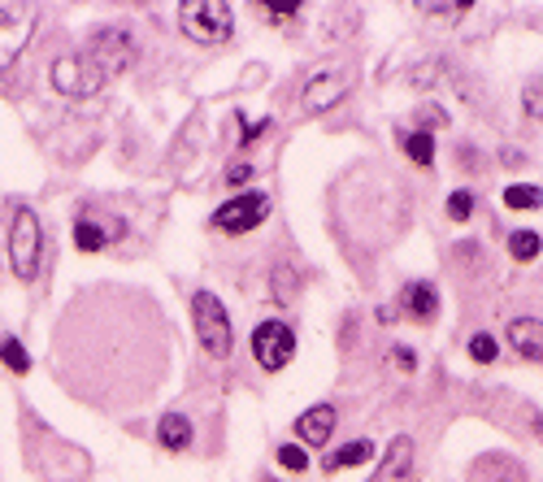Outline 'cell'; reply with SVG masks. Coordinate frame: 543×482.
I'll list each match as a JSON object with an SVG mask.
<instances>
[{"label":"cell","mask_w":543,"mask_h":482,"mask_svg":"<svg viewBox=\"0 0 543 482\" xmlns=\"http://www.w3.org/2000/svg\"><path fill=\"white\" fill-rule=\"evenodd\" d=\"M78 53L87 57V65L101 74L104 83H113V79H122V74L136 65L139 44L131 39V31H122V27H101Z\"/></svg>","instance_id":"6da1fadb"},{"label":"cell","mask_w":543,"mask_h":482,"mask_svg":"<svg viewBox=\"0 0 543 482\" xmlns=\"http://www.w3.org/2000/svg\"><path fill=\"white\" fill-rule=\"evenodd\" d=\"M178 27L192 44H226L235 31V9L226 0H183Z\"/></svg>","instance_id":"7a4b0ae2"},{"label":"cell","mask_w":543,"mask_h":482,"mask_svg":"<svg viewBox=\"0 0 543 482\" xmlns=\"http://www.w3.org/2000/svg\"><path fill=\"white\" fill-rule=\"evenodd\" d=\"M9 265L22 283H35L39 265H44V226L35 218V209L18 204L13 222H9Z\"/></svg>","instance_id":"3957f363"},{"label":"cell","mask_w":543,"mask_h":482,"mask_svg":"<svg viewBox=\"0 0 543 482\" xmlns=\"http://www.w3.org/2000/svg\"><path fill=\"white\" fill-rule=\"evenodd\" d=\"M192 321H196L201 348L213 356V361H226V356L235 353L231 318H226V309H222V300H218L213 291H196V295H192Z\"/></svg>","instance_id":"277c9868"},{"label":"cell","mask_w":543,"mask_h":482,"mask_svg":"<svg viewBox=\"0 0 543 482\" xmlns=\"http://www.w3.org/2000/svg\"><path fill=\"white\" fill-rule=\"evenodd\" d=\"M252 356H257V365L266 370V374H278V370H287L292 365V356H296V330L287 326V321H261L257 330H252Z\"/></svg>","instance_id":"5b68a950"},{"label":"cell","mask_w":543,"mask_h":482,"mask_svg":"<svg viewBox=\"0 0 543 482\" xmlns=\"http://www.w3.org/2000/svg\"><path fill=\"white\" fill-rule=\"evenodd\" d=\"M270 218V195L266 192H243L231 195L226 204L213 209V230H226V235H243V230H257V226Z\"/></svg>","instance_id":"8992f818"},{"label":"cell","mask_w":543,"mask_h":482,"mask_svg":"<svg viewBox=\"0 0 543 482\" xmlns=\"http://www.w3.org/2000/svg\"><path fill=\"white\" fill-rule=\"evenodd\" d=\"M35 22H39L35 4H4L0 9V70L13 65L27 53V44H31V35H35Z\"/></svg>","instance_id":"52a82bcc"},{"label":"cell","mask_w":543,"mask_h":482,"mask_svg":"<svg viewBox=\"0 0 543 482\" xmlns=\"http://www.w3.org/2000/svg\"><path fill=\"white\" fill-rule=\"evenodd\" d=\"M53 87L62 96H96L104 87V79L87 65L83 53H70V57H62V62L53 65Z\"/></svg>","instance_id":"ba28073f"},{"label":"cell","mask_w":543,"mask_h":482,"mask_svg":"<svg viewBox=\"0 0 543 482\" xmlns=\"http://www.w3.org/2000/svg\"><path fill=\"white\" fill-rule=\"evenodd\" d=\"M343 96H348V74L331 65V70H317V74L305 83L300 109H305V113H331Z\"/></svg>","instance_id":"9c48e42d"},{"label":"cell","mask_w":543,"mask_h":482,"mask_svg":"<svg viewBox=\"0 0 543 482\" xmlns=\"http://www.w3.org/2000/svg\"><path fill=\"white\" fill-rule=\"evenodd\" d=\"M413 456H417L413 439H408V435H396V439L383 448V461H378V470H374L370 482H413L417 478V474H413Z\"/></svg>","instance_id":"30bf717a"},{"label":"cell","mask_w":543,"mask_h":482,"mask_svg":"<svg viewBox=\"0 0 543 482\" xmlns=\"http://www.w3.org/2000/svg\"><path fill=\"white\" fill-rule=\"evenodd\" d=\"M335 404H313L305 409L300 418H296V435H300V448H326L331 444V435H335Z\"/></svg>","instance_id":"8fae6325"},{"label":"cell","mask_w":543,"mask_h":482,"mask_svg":"<svg viewBox=\"0 0 543 482\" xmlns=\"http://www.w3.org/2000/svg\"><path fill=\"white\" fill-rule=\"evenodd\" d=\"M509 348L522 361H543V321L539 318H513L509 321Z\"/></svg>","instance_id":"7c38bea8"},{"label":"cell","mask_w":543,"mask_h":482,"mask_svg":"<svg viewBox=\"0 0 543 482\" xmlns=\"http://www.w3.org/2000/svg\"><path fill=\"white\" fill-rule=\"evenodd\" d=\"M400 309L413 321H435V313H440V291L431 287V283H405L400 287Z\"/></svg>","instance_id":"4fadbf2b"},{"label":"cell","mask_w":543,"mask_h":482,"mask_svg":"<svg viewBox=\"0 0 543 482\" xmlns=\"http://www.w3.org/2000/svg\"><path fill=\"white\" fill-rule=\"evenodd\" d=\"M474 482H526V470L505 452H491L474 461Z\"/></svg>","instance_id":"5bb4252c"},{"label":"cell","mask_w":543,"mask_h":482,"mask_svg":"<svg viewBox=\"0 0 543 482\" xmlns=\"http://www.w3.org/2000/svg\"><path fill=\"white\" fill-rule=\"evenodd\" d=\"M157 444L166 452L192 448V421L183 418V413H166V418L157 421Z\"/></svg>","instance_id":"9a60e30c"},{"label":"cell","mask_w":543,"mask_h":482,"mask_svg":"<svg viewBox=\"0 0 543 482\" xmlns=\"http://www.w3.org/2000/svg\"><path fill=\"white\" fill-rule=\"evenodd\" d=\"M122 222H92V218H78L74 226V244H78V253H101L104 244H109V235H118Z\"/></svg>","instance_id":"2e32d148"},{"label":"cell","mask_w":543,"mask_h":482,"mask_svg":"<svg viewBox=\"0 0 543 482\" xmlns=\"http://www.w3.org/2000/svg\"><path fill=\"white\" fill-rule=\"evenodd\" d=\"M370 456H374L370 439H352L348 448H340V452H331V456H326V474H335V470H352V465H366Z\"/></svg>","instance_id":"e0dca14e"},{"label":"cell","mask_w":543,"mask_h":482,"mask_svg":"<svg viewBox=\"0 0 543 482\" xmlns=\"http://www.w3.org/2000/svg\"><path fill=\"white\" fill-rule=\"evenodd\" d=\"M400 144H405V153L413 161H417V165H422V170H431V165H435V135H431V130H405V135H400Z\"/></svg>","instance_id":"ac0fdd59"},{"label":"cell","mask_w":543,"mask_h":482,"mask_svg":"<svg viewBox=\"0 0 543 482\" xmlns=\"http://www.w3.org/2000/svg\"><path fill=\"white\" fill-rule=\"evenodd\" d=\"M505 204L517 209V213H531V209L543 204V187H535V183H513V187H505Z\"/></svg>","instance_id":"d6986e66"},{"label":"cell","mask_w":543,"mask_h":482,"mask_svg":"<svg viewBox=\"0 0 543 482\" xmlns=\"http://www.w3.org/2000/svg\"><path fill=\"white\" fill-rule=\"evenodd\" d=\"M509 253H513V261H535L543 253V239L535 235V230H517V235H509Z\"/></svg>","instance_id":"ffe728a7"},{"label":"cell","mask_w":543,"mask_h":482,"mask_svg":"<svg viewBox=\"0 0 543 482\" xmlns=\"http://www.w3.org/2000/svg\"><path fill=\"white\" fill-rule=\"evenodd\" d=\"M0 361H4L13 374H27V370H31V353H27L18 339H0Z\"/></svg>","instance_id":"44dd1931"},{"label":"cell","mask_w":543,"mask_h":482,"mask_svg":"<svg viewBox=\"0 0 543 482\" xmlns=\"http://www.w3.org/2000/svg\"><path fill=\"white\" fill-rule=\"evenodd\" d=\"M496 356H500V344H496V335L478 330L474 339H470V361H478V365H491Z\"/></svg>","instance_id":"7402d4cb"},{"label":"cell","mask_w":543,"mask_h":482,"mask_svg":"<svg viewBox=\"0 0 543 482\" xmlns=\"http://www.w3.org/2000/svg\"><path fill=\"white\" fill-rule=\"evenodd\" d=\"M278 465L292 470V474H305L309 470V452L300 444H278Z\"/></svg>","instance_id":"603a6c76"},{"label":"cell","mask_w":543,"mask_h":482,"mask_svg":"<svg viewBox=\"0 0 543 482\" xmlns=\"http://www.w3.org/2000/svg\"><path fill=\"white\" fill-rule=\"evenodd\" d=\"M470 213H474V192L448 195V218H452V222H470Z\"/></svg>","instance_id":"cb8c5ba5"},{"label":"cell","mask_w":543,"mask_h":482,"mask_svg":"<svg viewBox=\"0 0 543 482\" xmlns=\"http://www.w3.org/2000/svg\"><path fill=\"white\" fill-rule=\"evenodd\" d=\"M422 13H426V18H448V22H457L461 13H470V4H422Z\"/></svg>","instance_id":"d4e9b609"},{"label":"cell","mask_w":543,"mask_h":482,"mask_svg":"<svg viewBox=\"0 0 543 482\" xmlns=\"http://www.w3.org/2000/svg\"><path fill=\"white\" fill-rule=\"evenodd\" d=\"M526 113H531L535 122H543V79L531 87V92H526Z\"/></svg>","instance_id":"484cf974"},{"label":"cell","mask_w":543,"mask_h":482,"mask_svg":"<svg viewBox=\"0 0 543 482\" xmlns=\"http://www.w3.org/2000/svg\"><path fill=\"white\" fill-rule=\"evenodd\" d=\"M248 179H252V165H248V161H235V165L226 170V183H231V187H239V183H248Z\"/></svg>","instance_id":"4316f807"},{"label":"cell","mask_w":543,"mask_h":482,"mask_svg":"<svg viewBox=\"0 0 543 482\" xmlns=\"http://www.w3.org/2000/svg\"><path fill=\"white\" fill-rule=\"evenodd\" d=\"M261 13H266L270 22H296V18H300V9H274V4H266Z\"/></svg>","instance_id":"83f0119b"},{"label":"cell","mask_w":543,"mask_h":482,"mask_svg":"<svg viewBox=\"0 0 543 482\" xmlns=\"http://www.w3.org/2000/svg\"><path fill=\"white\" fill-rule=\"evenodd\" d=\"M396 365L400 370H417V356L408 353V348H396Z\"/></svg>","instance_id":"f1b7e54d"},{"label":"cell","mask_w":543,"mask_h":482,"mask_svg":"<svg viewBox=\"0 0 543 482\" xmlns=\"http://www.w3.org/2000/svg\"><path fill=\"white\" fill-rule=\"evenodd\" d=\"M270 127V122H257V127H248L243 130V135H239V139H243V144H252V139H261V130Z\"/></svg>","instance_id":"f546056e"}]
</instances>
